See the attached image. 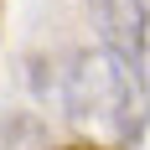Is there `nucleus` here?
Listing matches in <instances>:
<instances>
[{
  "mask_svg": "<svg viewBox=\"0 0 150 150\" xmlns=\"http://www.w3.org/2000/svg\"><path fill=\"white\" fill-rule=\"evenodd\" d=\"M62 109H67V119L109 129L114 140H129L135 145L145 135V119H150L145 67L114 57L109 47L73 52V62L62 67Z\"/></svg>",
  "mask_w": 150,
  "mask_h": 150,
  "instance_id": "1",
  "label": "nucleus"
},
{
  "mask_svg": "<svg viewBox=\"0 0 150 150\" xmlns=\"http://www.w3.org/2000/svg\"><path fill=\"white\" fill-rule=\"evenodd\" d=\"M57 150H104V145H93V140H88V145H57Z\"/></svg>",
  "mask_w": 150,
  "mask_h": 150,
  "instance_id": "3",
  "label": "nucleus"
},
{
  "mask_svg": "<svg viewBox=\"0 0 150 150\" xmlns=\"http://www.w3.org/2000/svg\"><path fill=\"white\" fill-rule=\"evenodd\" d=\"M93 26H98V42L114 52V57L145 67V47H150V26H145V5L140 0H88Z\"/></svg>",
  "mask_w": 150,
  "mask_h": 150,
  "instance_id": "2",
  "label": "nucleus"
}]
</instances>
